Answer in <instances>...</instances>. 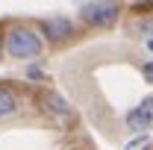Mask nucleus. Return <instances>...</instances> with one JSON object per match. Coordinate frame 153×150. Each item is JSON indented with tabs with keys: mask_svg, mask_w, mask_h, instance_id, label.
I'll return each mask as SVG.
<instances>
[{
	"mask_svg": "<svg viewBox=\"0 0 153 150\" xmlns=\"http://www.w3.org/2000/svg\"><path fill=\"white\" fill-rule=\"evenodd\" d=\"M21 103H24V97H21L18 88H12L9 82H0V121L18 115L21 112Z\"/></svg>",
	"mask_w": 153,
	"mask_h": 150,
	"instance_id": "5",
	"label": "nucleus"
},
{
	"mask_svg": "<svg viewBox=\"0 0 153 150\" xmlns=\"http://www.w3.org/2000/svg\"><path fill=\"white\" fill-rule=\"evenodd\" d=\"M41 50H44V44H41V38H38L30 27L15 24V27L6 33V53H9V56H15V59H38Z\"/></svg>",
	"mask_w": 153,
	"mask_h": 150,
	"instance_id": "1",
	"label": "nucleus"
},
{
	"mask_svg": "<svg viewBox=\"0 0 153 150\" xmlns=\"http://www.w3.org/2000/svg\"><path fill=\"white\" fill-rule=\"evenodd\" d=\"M141 74H144V79H147V82H153V62H147V65L141 68Z\"/></svg>",
	"mask_w": 153,
	"mask_h": 150,
	"instance_id": "9",
	"label": "nucleus"
},
{
	"mask_svg": "<svg viewBox=\"0 0 153 150\" xmlns=\"http://www.w3.org/2000/svg\"><path fill=\"white\" fill-rule=\"evenodd\" d=\"M41 33H44V38H47L50 44H65V41L74 38L76 27H74L71 18L56 15V18H44V21H41Z\"/></svg>",
	"mask_w": 153,
	"mask_h": 150,
	"instance_id": "3",
	"label": "nucleus"
},
{
	"mask_svg": "<svg viewBox=\"0 0 153 150\" xmlns=\"http://www.w3.org/2000/svg\"><path fill=\"white\" fill-rule=\"evenodd\" d=\"M133 30H138L141 36H153V18H147V21H138Z\"/></svg>",
	"mask_w": 153,
	"mask_h": 150,
	"instance_id": "8",
	"label": "nucleus"
},
{
	"mask_svg": "<svg viewBox=\"0 0 153 150\" xmlns=\"http://www.w3.org/2000/svg\"><path fill=\"white\" fill-rule=\"evenodd\" d=\"M41 106L50 115H56V118H71V115H74V109L68 106V100H65L62 94H56V91H44L41 94Z\"/></svg>",
	"mask_w": 153,
	"mask_h": 150,
	"instance_id": "6",
	"label": "nucleus"
},
{
	"mask_svg": "<svg viewBox=\"0 0 153 150\" xmlns=\"http://www.w3.org/2000/svg\"><path fill=\"white\" fill-rule=\"evenodd\" d=\"M133 12H141V15L153 12V0H135V3H133Z\"/></svg>",
	"mask_w": 153,
	"mask_h": 150,
	"instance_id": "7",
	"label": "nucleus"
},
{
	"mask_svg": "<svg viewBox=\"0 0 153 150\" xmlns=\"http://www.w3.org/2000/svg\"><path fill=\"white\" fill-rule=\"evenodd\" d=\"M130 150H147V144H144V141H133V144H130Z\"/></svg>",
	"mask_w": 153,
	"mask_h": 150,
	"instance_id": "10",
	"label": "nucleus"
},
{
	"mask_svg": "<svg viewBox=\"0 0 153 150\" xmlns=\"http://www.w3.org/2000/svg\"><path fill=\"white\" fill-rule=\"evenodd\" d=\"M0 44H3V38H0Z\"/></svg>",
	"mask_w": 153,
	"mask_h": 150,
	"instance_id": "12",
	"label": "nucleus"
},
{
	"mask_svg": "<svg viewBox=\"0 0 153 150\" xmlns=\"http://www.w3.org/2000/svg\"><path fill=\"white\" fill-rule=\"evenodd\" d=\"M121 9H124L121 0H91V3H85L79 9V18L91 30H109L121 18Z\"/></svg>",
	"mask_w": 153,
	"mask_h": 150,
	"instance_id": "2",
	"label": "nucleus"
},
{
	"mask_svg": "<svg viewBox=\"0 0 153 150\" xmlns=\"http://www.w3.org/2000/svg\"><path fill=\"white\" fill-rule=\"evenodd\" d=\"M147 47H150V50H153V38H150V44H147Z\"/></svg>",
	"mask_w": 153,
	"mask_h": 150,
	"instance_id": "11",
	"label": "nucleus"
},
{
	"mask_svg": "<svg viewBox=\"0 0 153 150\" xmlns=\"http://www.w3.org/2000/svg\"><path fill=\"white\" fill-rule=\"evenodd\" d=\"M127 127L133 132H144L153 127V97H144L133 112L127 115Z\"/></svg>",
	"mask_w": 153,
	"mask_h": 150,
	"instance_id": "4",
	"label": "nucleus"
}]
</instances>
